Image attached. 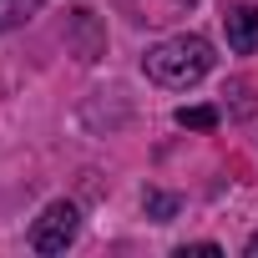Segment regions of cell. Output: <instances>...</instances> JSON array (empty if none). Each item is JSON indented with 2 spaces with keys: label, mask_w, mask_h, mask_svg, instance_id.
Masks as SVG:
<instances>
[{
  "label": "cell",
  "mask_w": 258,
  "mask_h": 258,
  "mask_svg": "<svg viewBox=\"0 0 258 258\" xmlns=\"http://www.w3.org/2000/svg\"><path fill=\"white\" fill-rule=\"evenodd\" d=\"M142 71L167 86V91H187L198 86L208 71H213V46L208 36H172V41H157L147 56H142Z\"/></svg>",
  "instance_id": "cell-1"
},
{
  "label": "cell",
  "mask_w": 258,
  "mask_h": 258,
  "mask_svg": "<svg viewBox=\"0 0 258 258\" xmlns=\"http://www.w3.org/2000/svg\"><path fill=\"white\" fill-rule=\"evenodd\" d=\"M76 233H81V213H76V203H51L41 218H36V228H31V248L36 253H66L71 243H76Z\"/></svg>",
  "instance_id": "cell-2"
},
{
  "label": "cell",
  "mask_w": 258,
  "mask_h": 258,
  "mask_svg": "<svg viewBox=\"0 0 258 258\" xmlns=\"http://www.w3.org/2000/svg\"><path fill=\"white\" fill-rule=\"evenodd\" d=\"M223 31H228V46L238 56H253L258 51V6H233L223 16Z\"/></svg>",
  "instance_id": "cell-3"
},
{
  "label": "cell",
  "mask_w": 258,
  "mask_h": 258,
  "mask_svg": "<svg viewBox=\"0 0 258 258\" xmlns=\"http://www.w3.org/2000/svg\"><path fill=\"white\" fill-rule=\"evenodd\" d=\"M142 208H147V218H157V223H167V218H177V208H182V198H177V192H157V187H147V198H142Z\"/></svg>",
  "instance_id": "cell-4"
},
{
  "label": "cell",
  "mask_w": 258,
  "mask_h": 258,
  "mask_svg": "<svg viewBox=\"0 0 258 258\" xmlns=\"http://www.w3.org/2000/svg\"><path fill=\"white\" fill-rule=\"evenodd\" d=\"M41 6H46V0H0V31H11V26L31 21Z\"/></svg>",
  "instance_id": "cell-5"
},
{
  "label": "cell",
  "mask_w": 258,
  "mask_h": 258,
  "mask_svg": "<svg viewBox=\"0 0 258 258\" xmlns=\"http://www.w3.org/2000/svg\"><path fill=\"white\" fill-rule=\"evenodd\" d=\"M177 126H187V132H213L218 106H177Z\"/></svg>",
  "instance_id": "cell-6"
},
{
  "label": "cell",
  "mask_w": 258,
  "mask_h": 258,
  "mask_svg": "<svg viewBox=\"0 0 258 258\" xmlns=\"http://www.w3.org/2000/svg\"><path fill=\"white\" fill-rule=\"evenodd\" d=\"M187 253H223V248H218V243H182L177 258H187Z\"/></svg>",
  "instance_id": "cell-7"
},
{
  "label": "cell",
  "mask_w": 258,
  "mask_h": 258,
  "mask_svg": "<svg viewBox=\"0 0 258 258\" xmlns=\"http://www.w3.org/2000/svg\"><path fill=\"white\" fill-rule=\"evenodd\" d=\"M248 253H253V258H258V233H253V238H248Z\"/></svg>",
  "instance_id": "cell-8"
}]
</instances>
